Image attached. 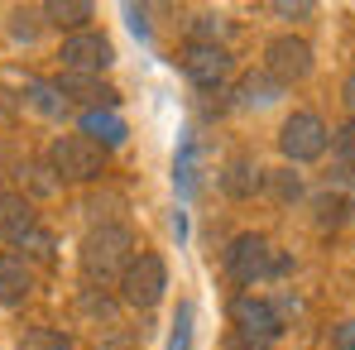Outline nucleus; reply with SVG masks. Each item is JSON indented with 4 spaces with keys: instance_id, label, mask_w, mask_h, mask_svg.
Listing matches in <instances>:
<instances>
[{
    "instance_id": "obj_1",
    "label": "nucleus",
    "mask_w": 355,
    "mask_h": 350,
    "mask_svg": "<svg viewBox=\"0 0 355 350\" xmlns=\"http://www.w3.org/2000/svg\"><path fill=\"white\" fill-rule=\"evenodd\" d=\"M130 259H135V231L120 226V221H101L82 240V274L92 283H111V279L120 283Z\"/></svg>"
},
{
    "instance_id": "obj_2",
    "label": "nucleus",
    "mask_w": 355,
    "mask_h": 350,
    "mask_svg": "<svg viewBox=\"0 0 355 350\" xmlns=\"http://www.w3.org/2000/svg\"><path fill=\"white\" fill-rule=\"evenodd\" d=\"M49 168L62 182H92V177L106 173V149L87 134H58L49 149Z\"/></svg>"
},
{
    "instance_id": "obj_3",
    "label": "nucleus",
    "mask_w": 355,
    "mask_h": 350,
    "mask_svg": "<svg viewBox=\"0 0 355 350\" xmlns=\"http://www.w3.org/2000/svg\"><path fill=\"white\" fill-rule=\"evenodd\" d=\"M327 144H331V130L322 125L317 111H293L279 130V154L288 164H317L327 154Z\"/></svg>"
},
{
    "instance_id": "obj_4",
    "label": "nucleus",
    "mask_w": 355,
    "mask_h": 350,
    "mask_svg": "<svg viewBox=\"0 0 355 350\" xmlns=\"http://www.w3.org/2000/svg\"><path fill=\"white\" fill-rule=\"evenodd\" d=\"M120 302H130V307H154L164 292H168V264L159 259V254H135L130 264H125V274H120Z\"/></svg>"
},
{
    "instance_id": "obj_5",
    "label": "nucleus",
    "mask_w": 355,
    "mask_h": 350,
    "mask_svg": "<svg viewBox=\"0 0 355 350\" xmlns=\"http://www.w3.org/2000/svg\"><path fill=\"white\" fill-rule=\"evenodd\" d=\"M231 326H236L240 341H259V346H274L284 336V317L269 297H254V292H240L231 302Z\"/></svg>"
},
{
    "instance_id": "obj_6",
    "label": "nucleus",
    "mask_w": 355,
    "mask_h": 350,
    "mask_svg": "<svg viewBox=\"0 0 355 350\" xmlns=\"http://www.w3.org/2000/svg\"><path fill=\"white\" fill-rule=\"evenodd\" d=\"M58 62H62V72L101 77V72L116 62V49H111V39H106L101 29H77V34H67V39H62Z\"/></svg>"
},
{
    "instance_id": "obj_7",
    "label": "nucleus",
    "mask_w": 355,
    "mask_h": 350,
    "mask_svg": "<svg viewBox=\"0 0 355 350\" xmlns=\"http://www.w3.org/2000/svg\"><path fill=\"white\" fill-rule=\"evenodd\" d=\"M264 72L279 82V87H293L312 72V44L297 39V34H279L264 44Z\"/></svg>"
},
{
    "instance_id": "obj_8",
    "label": "nucleus",
    "mask_w": 355,
    "mask_h": 350,
    "mask_svg": "<svg viewBox=\"0 0 355 350\" xmlns=\"http://www.w3.org/2000/svg\"><path fill=\"white\" fill-rule=\"evenodd\" d=\"M269 269H274V250H269V240L254 231H245L231 240V250H226V274L236 279V283H259V279H269Z\"/></svg>"
},
{
    "instance_id": "obj_9",
    "label": "nucleus",
    "mask_w": 355,
    "mask_h": 350,
    "mask_svg": "<svg viewBox=\"0 0 355 350\" xmlns=\"http://www.w3.org/2000/svg\"><path fill=\"white\" fill-rule=\"evenodd\" d=\"M182 72H187L192 87L216 91V87L231 77V53H226V44H187V53H182Z\"/></svg>"
},
{
    "instance_id": "obj_10",
    "label": "nucleus",
    "mask_w": 355,
    "mask_h": 350,
    "mask_svg": "<svg viewBox=\"0 0 355 350\" xmlns=\"http://www.w3.org/2000/svg\"><path fill=\"white\" fill-rule=\"evenodd\" d=\"M34 231H39L34 202L24 192H0V245H24Z\"/></svg>"
},
{
    "instance_id": "obj_11",
    "label": "nucleus",
    "mask_w": 355,
    "mask_h": 350,
    "mask_svg": "<svg viewBox=\"0 0 355 350\" xmlns=\"http://www.w3.org/2000/svg\"><path fill=\"white\" fill-rule=\"evenodd\" d=\"M58 91H62V101H82L87 111H116V101H120V91L111 87V82L82 77V72H62Z\"/></svg>"
},
{
    "instance_id": "obj_12",
    "label": "nucleus",
    "mask_w": 355,
    "mask_h": 350,
    "mask_svg": "<svg viewBox=\"0 0 355 350\" xmlns=\"http://www.w3.org/2000/svg\"><path fill=\"white\" fill-rule=\"evenodd\" d=\"M29 292H34V269H29V259L15 254V250H0V302H5V307H19Z\"/></svg>"
},
{
    "instance_id": "obj_13",
    "label": "nucleus",
    "mask_w": 355,
    "mask_h": 350,
    "mask_svg": "<svg viewBox=\"0 0 355 350\" xmlns=\"http://www.w3.org/2000/svg\"><path fill=\"white\" fill-rule=\"evenodd\" d=\"M259 187H264V173L254 168V159H250V154L226 159V168H221V192H226V197L245 202V197H254Z\"/></svg>"
},
{
    "instance_id": "obj_14",
    "label": "nucleus",
    "mask_w": 355,
    "mask_h": 350,
    "mask_svg": "<svg viewBox=\"0 0 355 350\" xmlns=\"http://www.w3.org/2000/svg\"><path fill=\"white\" fill-rule=\"evenodd\" d=\"M279 96H284V87L269 72H250V77H240V87H236V106H245V111H264Z\"/></svg>"
},
{
    "instance_id": "obj_15",
    "label": "nucleus",
    "mask_w": 355,
    "mask_h": 350,
    "mask_svg": "<svg viewBox=\"0 0 355 350\" xmlns=\"http://www.w3.org/2000/svg\"><path fill=\"white\" fill-rule=\"evenodd\" d=\"M82 134L87 139H96L101 149H116V144H125V120L116 116V111H82Z\"/></svg>"
},
{
    "instance_id": "obj_16",
    "label": "nucleus",
    "mask_w": 355,
    "mask_h": 350,
    "mask_svg": "<svg viewBox=\"0 0 355 350\" xmlns=\"http://www.w3.org/2000/svg\"><path fill=\"white\" fill-rule=\"evenodd\" d=\"M24 106H34L39 116H49V120H58L67 111L58 82H44V77H24Z\"/></svg>"
},
{
    "instance_id": "obj_17",
    "label": "nucleus",
    "mask_w": 355,
    "mask_h": 350,
    "mask_svg": "<svg viewBox=\"0 0 355 350\" xmlns=\"http://www.w3.org/2000/svg\"><path fill=\"white\" fill-rule=\"evenodd\" d=\"M44 15H49V24H58V29H87V19H92V5L87 0H53V5H44Z\"/></svg>"
},
{
    "instance_id": "obj_18",
    "label": "nucleus",
    "mask_w": 355,
    "mask_h": 350,
    "mask_svg": "<svg viewBox=\"0 0 355 350\" xmlns=\"http://www.w3.org/2000/svg\"><path fill=\"white\" fill-rule=\"evenodd\" d=\"M192 177H197V144H192V130H182V139H178V159H173V182H178L182 197L192 192Z\"/></svg>"
},
{
    "instance_id": "obj_19",
    "label": "nucleus",
    "mask_w": 355,
    "mask_h": 350,
    "mask_svg": "<svg viewBox=\"0 0 355 350\" xmlns=\"http://www.w3.org/2000/svg\"><path fill=\"white\" fill-rule=\"evenodd\" d=\"M192 322H197V307L192 302H178L173 326H168V346L164 350H192Z\"/></svg>"
},
{
    "instance_id": "obj_20",
    "label": "nucleus",
    "mask_w": 355,
    "mask_h": 350,
    "mask_svg": "<svg viewBox=\"0 0 355 350\" xmlns=\"http://www.w3.org/2000/svg\"><path fill=\"white\" fill-rule=\"evenodd\" d=\"M19 350H72V336H62L58 326H34V331H24Z\"/></svg>"
},
{
    "instance_id": "obj_21",
    "label": "nucleus",
    "mask_w": 355,
    "mask_h": 350,
    "mask_svg": "<svg viewBox=\"0 0 355 350\" xmlns=\"http://www.w3.org/2000/svg\"><path fill=\"white\" fill-rule=\"evenodd\" d=\"M264 187H269L279 202H293V197H302V177H297L293 168H274V173H264Z\"/></svg>"
},
{
    "instance_id": "obj_22",
    "label": "nucleus",
    "mask_w": 355,
    "mask_h": 350,
    "mask_svg": "<svg viewBox=\"0 0 355 350\" xmlns=\"http://www.w3.org/2000/svg\"><path fill=\"white\" fill-rule=\"evenodd\" d=\"M39 15H44V10H15V15H10V39H15V44H34V39H39Z\"/></svg>"
},
{
    "instance_id": "obj_23",
    "label": "nucleus",
    "mask_w": 355,
    "mask_h": 350,
    "mask_svg": "<svg viewBox=\"0 0 355 350\" xmlns=\"http://www.w3.org/2000/svg\"><path fill=\"white\" fill-rule=\"evenodd\" d=\"M19 177H24V182H29L34 192H44V197H49V192H58V187H62V177L53 173L49 164H24V168H19Z\"/></svg>"
},
{
    "instance_id": "obj_24",
    "label": "nucleus",
    "mask_w": 355,
    "mask_h": 350,
    "mask_svg": "<svg viewBox=\"0 0 355 350\" xmlns=\"http://www.w3.org/2000/svg\"><path fill=\"white\" fill-rule=\"evenodd\" d=\"M226 19L221 15H197V24H192V44H216V39H226Z\"/></svg>"
},
{
    "instance_id": "obj_25",
    "label": "nucleus",
    "mask_w": 355,
    "mask_h": 350,
    "mask_svg": "<svg viewBox=\"0 0 355 350\" xmlns=\"http://www.w3.org/2000/svg\"><path fill=\"white\" fill-rule=\"evenodd\" d=\"M331 149H336L346 164H355V116L346 120V125H336V130H331Z\"/></svg>"
},
{
    "instance_id": "obj_26",
    "label": "nucleus",
    "mask_w": 355,
    "mask_h": 350,
    "mask_svg": "<svg viewBox=\"0 0 355 350\" xmlns=\"http://www.w3.org/2000/svg\"><path fill=\"white\" fill-rule=\"evenodd\" d=\"M341 211H346V202H341V197H322V202H317V221H322V226H336V221H341Z\"/></svg>"
},
{
    "instance_id": "obj_27",
    "label": "nucleus",
    "mask_w": 355,
    "mask_h": 350,
    "mask_svg": "<svg viewBox=\"0 0 355 350\" xmlns=\"http://www.w3.org/2000/svg\"><path fill=\"white\" fill-rule=\"evenodd\" d=\"M331 346H336V350H355V317H351V322H341V326L331 331Z\"/></svg>"
},
{
    "instance_id": "obj_28",
    "label": "nucleus",
    "mask_w": 355,
    "mask_h": 350,
    "mask_svg": "<svg viewBox=\"0 0 355 350\" xmlns=\"http://www.w3.org/2000/svg\"><path fill=\"white\" fill-rule=\"evenodd\" d=\"M125 15H130V29H135L139 39H149V24H144V10H139V5H125Z\"/></svg>"
},
{
    "instance_id": "obj_29",
    "label": "nucleus",
    "mask_w": 355,
    "mask_h": 350,
    "mask_svg": "<svg viewBox=\"0 0 355 350\" xmlns=\"http://www.w3.org/2000/svg\"><path fill=\"white\" fill-rule=\"evenodd\" d=\"M274 15H312V5H307V0H297V5H288V0H274Z\"/></svg>"
},
{
    "instance_id": "obj_30",
    "label": "nucleus",
    "mask_w": 355,
    "mask_h": 350,
    "mask_svg": "<svg viewBox=\"0 0 355 350\" xmlns=\"http://www.w3.org/2000/svg\"><path fill=\"white\" fill-rule=\"evenodd\" d=\"M226 350H274V346H259V341H240V336H236V341H226Z\"/></svg>"
},
{
    "instance_id": "obj_31",
    "label": "nucleus",
    "mask_w": 355,
    "mask_h": 350,
    "mask_svg": "<svg viewBox=\"0 0 355 350\" xmlns=\"http://www.w3.org/2000/svg\"><path fill=\"white\" fill-rule=\"evenodd\" d=\"M341 96H346V106H351V111H355V72H351V77H346V91H341Z\"/></svg>"
},
{
    "instance_id": "obj_32",
    "label": "nucleus",
    "mask_w": 355,
    "mask_h": 350,
    "mask_svg": "<svg viewBox=\"0 0 355 350\" xmlns=\"http://www.w3.org/2000/svg\"><path fill=\"white\" fill-rule=\"evenodd\" d=\"M351 221H355V202H351Z\"/></svg>"
}]
</instances>
